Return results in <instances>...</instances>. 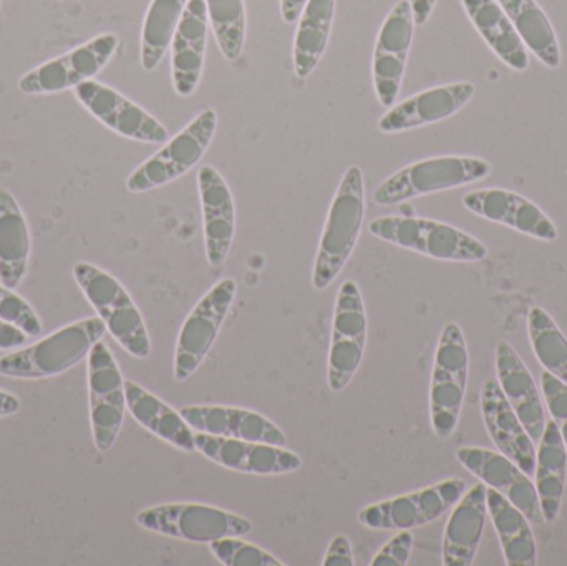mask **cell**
<instances>
[{"instance_id":"6da1fadb","label":"cell","mask_w":567,"mask_h":566,"mask_svg":"<svg viewBox=\"0 0 567 566\" xmlns=\"http://www.w3.org/2000/svg\"><path fill=\"white\" fill-rule=\"evenodd\" d=\"M365 218V183L359 166L347 168L330 203L312 269V288L326 291L355 251Z\"/></svg>"},{"instance_id":"7a4b0ae2","label":"cell","mask_w":567,"mask_h":566,"mask_svg":"<svg viewBox=\"0 0 567 566\" xmlns=\"http://www.w3.org/2000/svg\"><path fill=\"white\" fill-rule=\"evenodd\" d=\"M100 318H86L56 329L52 335L0 358V375L17 381H42L75 368L89 358L105 336Z\"/></svg>"},{"instance_id":"3957f363","label":"cell","mask_w":567,"mask_h":566,"mask_svg":"<svg viewBox=\"0 0 567 566\" xmlns=\"http://www.w3.org/2000/svg\"><path fill=\"white\" fill-rule=\"evenodd\" d=\"M380 241L449 263H480L488 258L485 243L449 223L420 216H380L367 226Z\"/></svg>"},{"instance_id":"277c9868","label":"cell","mask_w":567,"mask_h":566,"mask_svg":"<svg viewBox=\"0 0 567 566\" xmlns=\"http://www.w3.org/2000/svg\"><path fill=\"white\" fill-rule=\"evenodd\" d=\"M72 272L86 301L105 322L106 332L133 358L148 359L152 354V339L142 311L125 286L92 263H76Z\"/></svg>"},{"instance_id":"5b68a950","label":"cell","mask_w":567,"mask_h":566,"mask_svg":"<svg viewBox=\"0 0 567 566\" xmlns=\"http://www.w3.org/2000/svg\"><path fill=\"white\" fill-rule=\"evenodd\" d=\"M492 165L478 156L446 155L420 159L383 179L373 202L380 206L400 205L420 196L462 188L492 175Z\"/></svg>"},{"instance_id":"8992f818","label":"cell","mask_w":567,"mask_h":566,"mask_svg":"<svg viewBox=\"0 0 567 566\" xmlns=\"http://www.w3.org/2000/svg\"><path fill=\"white\" fill-rule=\"evenodd\" d=\"M470 352L456 322L443 326L430 381V424L440 441H449L458 428L468 388Z\"/></svg>"},{"instance_id":"52a82bcc","label":"cell","mask_w":567,"mask_h":566,"mask_svg":"<svg viewBox=\"0 0 567 566\" xmlns=\"http://www.w3.org/2000/svg\"><path fill=\"white\" fill-rule=\"evenodd\" d=\"M218 122L215 110L199 112L182 132L163 143L155 155L133 169L126 178V189L135 195L153 192L192 172L212 146Z\"/></svg>"},{"instance_id":"ba28073f","label":"cell","mask_w":567,"mask_h":566,"mask_svg":"<svg viewBox=\"0 0 567 566\" xmlns=\"http://www.w3.org/2000/svg\"><path fill=\"white\" fill-rule=\"evenodd\" d=\"M136 524L153 534L189 544L209 545L219 538L246 537L252 532L248 518L195 502L145 508L136 515Z\"/></svg>"},{"instance_id":"9c48e42d","label":"cell","mask_w":567,"mask_h":566,"mask_svg":"<svg viewBox=\"0 0 567 566\" xmlns=\"http://www.w3.org/2000/svg\"><path fill=\"white\" fill-rule=\"evenodd\" d=\"M369 338V318L359 285L347 279L340 286L333 309L327 358V385L332 392L349 388L362 366Z\"/></svg>"},{"instance_id":"30bf717a","label":"cell","mask_w":567,"mask_h":566,"mask_svg":"<svg viewBox=\"0 0 567 566\" xmlns=\"http://www.w3.org/2000/svg\"><path fill=\"white\" fill-rule=\"evenodd\" d=\"M465 492V481L446 478L430 487L367 505L357 515V521L369 531H415L442 518Z\"/></svg>"},{"instance_id":"8fae6325","label":"cell","mask_w":567,"mask_h":566,"mask_svg":"<svg viewBox=\"0 0 567 566\" xmlns=\"http://www.w3.org/2000/svg\"><path fill=\"white\" fill-rule=\"evenodd\" d=\"M90 425L100 454L112 451L125 422V379L110 346L99 341L86 358Z\"/></svg>"},{"instance_id":"7c38bea8","label":"cell","mask_w":567,"mask_h":566,"mask_svg":"<svg viewBox=\"0 0 567 566\" xmlns=\"http://www.w3.org/2000/svg\"><path fill=\"white\" fill-rule=\"evenodd\" d=\"M238 282L225 278L216 282L189 312L176 341L173 375L176 382H186L208 358L226 318L235 305Z\"/></svg>"},{"instance_id":"4fadbf2b","label":"cell","mask_w":567,"mask_h":566,"mask_svg":"<svg viewBox=\"0 0 567 566\" xmlns=\"http://www.w3.org/2000/svg\"><path fill=\"white\" fill-rule=\"evenodd\" d=\"M118 45L120 39L115 33H100L20 76L19 90L25 95H53L76 89L95 79L109 65Z\"/></svg>"},{"instance_id":"5bb4252c","label":"cell","mask_w":567,"mask_h":566,"mask_svg":"<svg viewBox=\"0 0 567 566\" xmlns=\"http://www.w3.org/2000/svg\"><path fill=\"white\" fill-rule=\"evenodd\" d=\"M73 95L90 115L123 138L152 145L168 142V130L159 120L105 83L89 80L73 89Z\"/></svg>"},{"instance_id":"9a60e30c","label":"cell","mask_w":567,"mask_h":566,"mask_svg":"<svg viewBox=\"0 0 567 566\" xmlns=\"http://www.w3.org/2000/svg\"><path fill=\"white\" fill-rule=\"evenodd\" d=\"M415 20L409 0H400L380 27L373 50L372 79L383 109L395 105L412 50Z\"/></svg>"},{"instance_id":"2e32d148","label":"cell","mask_w":567,"mask_h":566,"mask_svg":"<svg viewBox=\"0 0 567 566\" xmlns=\"http://www.w3.org/2000/svg\"><path fill=\"white\" fill-rule=\"evenodd\" d=\"M456 461L486 487L508 498L532 524H546L535 482L512 459L488 449L462 447L456 452Z\"/></svg>"},{"instance_id":"e0dca14e","label":"cell","mask_w":567,"mask_h":566,"mask_svg":"<svg viewBox=\"0 0 567 566\" xmlns=\"http://www.w3.org/2000/svg\"><path fill=\"white\" fill-rule=\"evenodd\" d=\"M195 445L203 457L239 474L269 477L293 474L302 467L300 455L281 445L216 438L203 432H195Z\"/></svg>"},{"instance_id":"ac0fdd59","label":"cell","mask_w":567,"mask_h":566,"mask_svg":"<svg viewBox=\"0 0 567 566\" xmlns=\"http://www.w3.org/2000/svg\"><path fill=\"white\" fill-rule=\"evenodd\" d=\"M463 206L473 215L496 225L508 226L538 241H556V223L536 203L506 188L473 189L463 196Z\"/></svg>"},{"instance_id":"d6986e66","label":"cell","mask_w":567,"mask_h":566,"mask_svg":"<svg viewBox=\"0 0 567 566\" xmlns=\"http://www.w3.org/2000/svg\"><path fill=\"white\" fill-rule=\"evenodd\" d=\"M475 92L476 86L472 82L446 83L423 90L390 106L377 126L385 135H395L443 122L465 109Z\"/></svg>"},{"instance_id":"ffe728a7","label":"cell","mask_w":567,"mask_h":566,"mask_svg":"<svg viewBox=\"0 0 567 566\" xmlns=\"http://www.w3.org/2000/svg\"><path fill=\"white\" fill-rule=\"evenodd\" d=\"M198 193L206 259L212 268H221L228 261L236 236L235 198L221 173L209 165L199 168Z\"/></svg>"},{"instance_id":"44dd1931","label":"cell","mask_w":567,"mask_h":566,"mask_svg":"<svg viewBox=\"0 0 567 566\" xmlns=\"http://www.w3.org/2000/svg\"><path fill=\"white\" fill-rule=\"evenodd\" d=\"M483 422L498 452L512 459L532 477L536 469V444L503 394L496 379H486L480 394Z\"/></svg>"},{"instance_id":"7402d4cb","label":"cell","mask_w":567,"mask_h":566,"mask_svg":"<svg viewBox=\"0 0 567 566\" xmlns=\"http://www.w3.org/2000/svg\"><path fill=\"white\" fill-rule=\"evenodd\" d=\"M193 431L216 438L286 445V434L266 415L231 405H186L182 411Z\"/></svg>"},{"instance_id":"603a6c76","label":"cell","mask_w":567,"mask_h":566,"mask_svg":"<svg viewBox=\"0 0 567 566\" xmlns=\"http://www.w3.org/2000/svg\"><path fill=\"white\" fill-rule=\"evenodd\" d=\"M496 381L513 411L528 431L533 442L542 441L546 428L545 399L532 372L509 342L499 341L495 349Z\"/></svg>"},{"instance_id":"cb8c5ba5","label":"cell","mask_w":567,"mask_h":566,"mask_svg":"<svg viewBox=\"0 0 567 566\" xmlns=\"http://www.w3.org/2000/svg\"><path fill=\"white\" fill-rule=\"evenodd\" d=\"M208 25L205 0H189L169 45L173 86L183 99L192 96L202 82Z\"/></svg>"},{"instance_id":"d4e9b609","label":"cell","mask_w":567,"mask_h":566,"mask_svg":"<svg viewBox=\"0 0 567 566\" xmlns=\"http://www.w3.org/2000/svg\"><path fill=\"white\" fill-rule=\"evenodd\" d=\"M486 491L488 487L483 482H478L466 491L453 507L443 534V565L472 566L475 564L486 518H488Z\"/></svg>"},{"instance_id":"484cf974","label":"cell","mask_w":567,"mask_h":566,"mask_svg":"<svg viewBox=\"0 0 567 566\" xmlns=\"http://www.w3.org/2000/svg\"><path fill=\"white\" fill-rule=\"evenodd\" d=\"M126 411L145 431L183 452H196L195 431L182 412L133 381H125Z\"/></svg>"},{"instance_id":"4316f807","label":"cell","mask_w":567,"mask_h":566,"mask_svg":"<svg viewBox=\"0 0 567 566\" xmlns=\"http://www.w3.org/2000/svg\"><path fill=\"white\" fill-rule=\"evenodd\" d=\"M466 16L492 52L515 72L529 66V52L498 0H462Z\"/></svg>"},{"instance_id":"83f0119b","label":"cell","mask_w":567,"mask_h":566,"mask_svg":"<svg viewBox=\"0 0 567 566\" xmlns=\"http://www.w3.org/2000/svg\"><path fill=\"white\" fill-rule=\"evenodd\" d=\"M567 482V451L556 422L546 421L536 451L535 487L546 522L558 521Z\"/></svg>"},{"instance_id":"f1b7e54d","label":"cell","mask_w":567,"mask_h":566,"mask_svg":"<svg viewBox=\"0 0 567 566\" xmlns=\"http://www.w3.org/2000/svg\"><path fill=\"white\" fill-rule=\"evenodd\" d=\"M29 225L9 189H0V282L17 289L22 285L29 268Z\"/></svg>"},{"instance_id":"f546056e","label":"cell","mask_w":567,"mask_h":566,"mask_svg":"<svg viewBox=\"0 0 567 566\" xmlns=\"http://www.w3.org/2000/svg\"><path fill=\"white\" fill-rule=\"evenodd\" d=\"M337 0H307L293 37V72L297 79L312 75L329 45Z\"/></svg>"},{"instance_id":"4dcf8cb0","label":"cell","mask_w":567,"mask_h":566,"mask_svg":"<svg viewBox=\"0 0 567 566\" xmlns=\"http://www.w3.org/2000/svg\"><path fill=\"white\" fill-rule=\"evenodd\" d=\"M488 515L502 544L505 564L508 566L538 565V547L532 522L508 498L488 487L486 491Z\"/></svg>"},{"instance_id":"1f68e13d","label":"cell","mask_w":567,"mask_h":566,"mask_svg":"<svg viewBox=\"0 0 567 566\" xmlns=\"http://www.w3.org/2000/svg\"><path fill=\"white\" fill-rule=\"evenodd\" d=\"M508 13L519 39L526 49L549 69H558L563 62L561 47L551 20L536 0H498Z\"/></svg>"},{"instance_id":"d6a6232c","label":"cell","mask_w":567,"mask_h":566,"mask_svg":"<svg viewBox=\"0 0 567 566\" xmlns=\"http://www.w3.org/2000/svg\"><path fill=\"white\" fill-rule=\"evenodd\" d=\"M189 0H152L143 20L140 59L146 72L162 63Z\"/></svg>"},{"instance_id":"836d02e7","label":"cell","mask_w":567,"mask_h":566,"mask_svg":"<svg viewBox=\"0 0 567 566\" xmlns=\"http://www.w3.org/2000/svg\"><path fill=\"white\" fill-rule=\"evenodd\" d=\"M528 335L539 364L567 384V338L546 309L532 308Z\"/></svg>"},{"instance_id":"e575fe53","label":"cell","mask_w":567,"mask_h":566,"mask_svg":"<svg viewBox=\"0 0 567 566\" xmlns=\"http://www.w3.org/2000/svg\"><path fill=\"white\" fill-rule=\"evenodd\" d=\"M206 16L223 56L236 62L246 40L245 0H205Z\"/></svg>"},{"instance_id":"d590c367","label":"cell","mask_w":567,"mask_h":566,"mask_svg":"<svg viewBox=\"0 0 567 566\" xmlns=\"http://www.w3.org/2000/svg\"><path fill=\"white\" fill-rule=\"evenodd\" d=\"M213 557L225 566H286L265 548L243 541V537H226L209 544Z\"/></svg>"},{"instance_id":"8d00e7d4","label":"cell","mask_w":567,"mask_h":566,"mask_svg":"<svg viewBox=\"0 0 567 566\" xmlns=\"http://www.w3.org/2000/svg\"><path fill=\"white\" fill-rule=\"evenodd\" d=\"M0 319L16 326L29 338L42 335V321L32 306L22 296L17 295L16 289L7 288L2 282H0Z\"/></svg>"},{"instance_id":"74e56055","label":"cell","mask_w":567,"mask_h":566,"mask_svg":"<svg viewBox=\"0 0 567 566\" xmlns=\"http://www.w3.org/2000/svg\"><path fill=\"white\" fill-rule=\"evenodd\" d=\"M542 385L546 408H548L553 421L558 425L567 451V384L555 378L551 372L545 371L542 374Z\"/></svg>"},{"instance_id":"f35d334b","label":"cell","mask_w":567,"mask_h":566,"mask_svg":"<svg viewBox=\"0 0 567 566\" xmlns=\"http://www.w3.org/2000/svg\"><path fill=\"white\" fill-rule=\"evenodd\" d=\"M415 537L412 531H399L370 562V566H405L412 557Z\"/></svg>"},{"instance_id":"ab89813d","label":"cell","mask_w":567,"mask_h":566,"mask_svg":"<svg viewBox=\"0 0 567 566\" xmlns=\"http://www.w3.org/2000/svg\"><path fill=\"white\" fill-rule=\"evenodd\" d=\"M352 544L346 535H336L323 555L322 566H353Z\"/></svg>"},{"instance_id":"60d3db41","label":"cell","mask_w":567,"mask_h":566,"mask_svg":"<svg viewBox=\"0 0 567 566\" xmlns=\"http://www.w3.org/2000/svg\"><path fill=\"white\" fill-rule=\"evenodd\" d=\"M29 336L9 322L0 319V351H13L25 346Z\"/></svg>"},{"instance_id":"b9f144b4","label":"cell","mask_w":567,"mask_h":566,"mask_svg":"<svg viewBox=\"0 0 567 566\" xmlns=\"http://www.w3.org/2000/svg\"><path fill=\"white\" fill-rule=\"evenodd\" d=\"M415 25H425L435 10L436 0H409Z\"/></svg>"},{"instance_id":"7bdbcfd3","label":"cell","mask_w":567,"mask_h":566,"mask_svg":"<svg viewBox=\"0 0 567 566\" xmlns=\"http://www.w3.org/2000/svg\"><path fill=\"white\" fill-rule=\"evenodd\" d=\"M307 0H281V16L286 23H296Z\"/></svg>"},{"instance_id":"ee69618b","label":"cell","mask_w":567,"mask_h":566,"mask_svg":"<svg viewBox=\"0 0 567 566\" xmlns=\"http://www.w3.org/2000/svg\"><path fill=\"white\" fill-rule=\"evenodd\" d=\"M20 411V401L17 395L0 389V419L10 418Z\"/></svg>"}]
</instances>
